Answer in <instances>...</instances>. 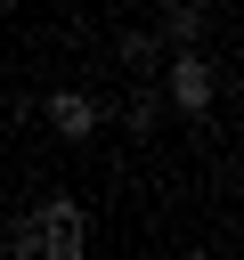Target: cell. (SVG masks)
<instances>
[{
  "instance_id": "6da1fadb",
  "label": "cell",
  "mask_w": 244,
  "mask_h": 260,
  "mask_svg": "<svg viewBox=\"0 0 244 260\" xmlns=\"http://www.w3.org/2000/svg\"><path fill=\"white\" fill-rule=\"evenodd\" d=\"M155 89H163V106H179L187 122H203V114H211V98H220V65H211L203 49H163Z\"/></svg>"
},
{
  "instance_id": "7a4b0ae2",
  "label": "cell",
  "mask_w": 244,
  "mask_h": 260,
  "mask_svg": "<svg viewBox=\"0 0 244 260\" xmlns=\"http://www.w3.org/2000/svg\"><path fill=\"white\" fill-rule=\"evenodd\" d=\"M33 219H41V260H81L89 252V211L73 195H41Z\"/></svg>"
},
{
  "instance_id": "3957f363",
  "label": "cell",
  "mask_w": 244,
  "mask_h": 260,
  "mask_svg": "<svg viewBox=\"0 0 244 260\" xmlns=\"http://www.w3.org/2000/svg\"><path fill=\"white\" fill-rule=\"evenodd\" d=\"M41 114H49V130H57L65 146H81V138H98V122H106L89 89H49V106H41Z\"/></svg>"
},
{
  "instance_id": "277c9868",
  "label": "cell",
  "mask_w": 244,
  "mask_h": 260,
  "mask_svg": "<svg viewBox=\"0 0 244 260\" xmlns=\"http://www.w3.org/2000/svg\"><path fill=\"white\" fill-rule=\"evenodd\" d=\"M163 49H203V32H211V8L203 0H163Z\"/></svg>"
},
{
  "instance_id": "5b68a950",
  "label": "cell",
  "mask_w": 244,
  "mask_h": 260,
  "mask_svg": "<svg viewBox=\"0 0 244 260\" xmlns=\"http://www.w3.org/2000/svg\"><path fill=\"white\" fill-rule=\"evenodd\" d=\"M114 114H122V130H130V138H155V130H163V114H171V106H163V89H155V81H130V89H122V106H114Z\"/></svg>"
},
{
  "instance_id": "8992f818",
  "label": "cell",
  "mask_w": 244,
  "mask_h": 260,
  "mask_svg": "<svg viewBox=\"0 0 244 260\" xmlns=\"http://www.w3.org/2000/svg\"><path fill=\"white\" fill-rule=\"evenodd\" d=\"M114 57H122L130 81H155V65H163V32H155V24H130V32L114 41Z\"/></svg>"
},
{
  "instance_id": "52a82bcc",
  "label": "cell",
  "mask_w": 244,
  "mask_h": 260,
  "mask_svg": "<svg viewBox=\"0 0 244 260\" xmlns=\"http://www.w3.org/2000/svg\"><path fill=\"white\" fill-rule=\"evenodd\" d=\"M0 252H8V260H41V219H33V211H16V219L0 228Z\"/></svg>"
}]
</instances>
